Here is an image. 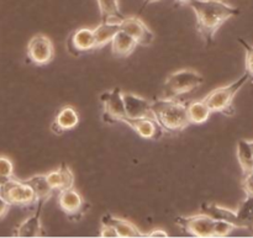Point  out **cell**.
<instances>
[{"label": "cell", "instance_id": "1", "mask_svg": "<svg viewBox=\"0 0 253 238\" xmlns=\"http://www.w3.org/2000/svg\"><path fill=\"white\" fill-rule=\"evenodd\" d=\"M197 19V31L210 46L220 27L241 12L240 7L230 5L222 0H192L189 2Z\"/></svg>", "mask_w": 253, "mask_h": 238}, {"label": "cell", "instance_id": "2", "mask_svg": "<svg viewBox=\"0 0 253 238\" xmlns=\"http://www.w3.org/2000/svg\"><path fill=\"white\" fill-rule=\"evenodd\" d=\"M151 113L166 132L178 133L190 125L187 104L177 99L162 98L151 101Z\"/></svg>", "mask_w": 253, "mask_h": 238}, {"label": "cell", "instance_id": "3", "mask_svg": "<svg viewBox=\"0 0 253 238\" xmlns=\"http://www.w3.org/2000/svg\"><path fill=\"white\" fill-rule=\"evenodd\" d=\"M251 79L250 74L245 72L239 79L227 85L219 86L210 91L204 98L205 103L210 108L211 113H220L226 116H232L235 114L234 99L240 90L244 88L245 84Z\"/></svg>", "mask_w": 253, "mask_h": 238}, {"label": "cell", "instance_id": "4", "mask_svg": "<svg viewBox=\"0 0 253 238\" xmlns=\"http://www.w3.org/2000/svg\"><path fill=\"white\" fill-rule=\"evenodd\" d=\"M205 83V79L199 72L193 69H179L167 77L165 81V98L177 99L192 93Z\"/></svg>", "mask_w": 253, "mask_h": 238}, {"label": "cell", "instance_id": "5", "mask_svg": "<svg viewBox=\"0 0 253 238\" xmlns=\"http://www.w3.org/2000/svg\"><path fill=\"white\" fill-rule=\"evenodd\" d=\"M0 193L11 206L30 207L37 204L36 194L25 180L11 178L0 188Z\"/></svg>", "mask_w": 253, "mask_h": 238}, {"label": "cell", "instance_id": "6", "mask_svg": "<svg viewBox=\"0 0 253 238\" xmlns=\"http://www.w3.org/2000/svg\"><path fill=\"white\" fill-rule=\"evenodd\" d=\"M26 54L29 61L35 66H47L54 58L53 42L48 36L43 34L35 35L27 43Z\"/></svg>", "mask_w": 253, "mask_h": 238}, {"label": "cell", "instance_id": "7", "mask_svg": "<svg viewBox=\"0 0 253 238\" xmlns=\"http://www.w3.org/2000/svg\"><path fill=\"white\" fill-rule=\"evenodd\" d=\"M174 222L183 232L190 236L214 237L215 220L207 214L202 212L192 216H178Z\"/></svg>", "mask_w": 253, "mask_h": 238}, {"label": "cell", "instance_id": "8", "mask_svg": "<svg viewBox=\"0 0 253 238\" xmlns=\"http://www.w3.org/2000/svg\"><path fill=\"white\" fill-rule=\"evenodd\" d=\"M123 93L124 91L120 88H114L113 90L105 91L100 95V101L103 104L104 122H123L126 119Z\"/></svg>", "mask_w": 253, "mask_h": 238}, {"label": "cell", "instance_id": "9", "mask_svg": "<svg viewBox=\"0 0 253 238\" xmlns=\"http://www.w3.org/2000/svg\"><path fill=\"white\" fill-rule=\"evenodd\" d=\"M58 206L61 207L62 211L66 214L68 219L77 220L82 219L86 210V202L81 195V193L77 192L74 188L63 190L58 193Z\"/></svg>", "mask_w": 253, "mask_h": 238}, {"label": "cell", "instance_id": "10", "mask_svg": "<svg viewBox=\"0 0 253 238\" xmlns=\"http://www.w3.org/2000/svg\"><path fill=\"white\" fill-rule=\"evenodd\" d=\"M120 29L130 35L137 42V44L141 46H150L155 40V34L152 30L137 15L124 17L120 21Z\"/></svg>", "mask_w": 253, "mask_h": 238}, {"label": "cell", "instance_id": "11", "mask_svg": "<svg viewBox=\"0 0 253 238\" xmlns=\"http://www.w3.org/2000/svg\"><path fill=\"white\" fill-rule=\"evenodd\" d=\"M67 49L74 57L82 56V54L96 49L93 29L82 27V29L72 31L67 40Z\"/></svg>", "mask_w": 253, "mask_h": 238}, {"label": "cell", "instance_id": "12", "mask_svg": "<svg viewBox=\"0 0 253 238\" xmlns=\"http://www.w3.org/2000/svg\"><path fill=\"white\" fill-rule=\"evenodd\" d=\"M130 126L141 138L145 140H160L165 133L162 126L156 121L153 116H143L138 119H127L123 121Z\"/></svg>", "mask_w": 253, "mask_h": 238}, {"label": "cell", "instance_id": "13", "mask_svg": "<svg viewBox=\"0 0 253 238\" xmlns=\"http://www.w3.org/2000/svg\"><path fill=\"white\" fill-rule=\"evenodd\" d=\"M44 201L39 200L36 204V211L32 216L27 217L26 220L17 225L14 230L15 237H40L43 235L42 231V222H41V214H42V206H43Z\"/></svg>", "mask_w": 253, "mask_h": 238}, {"label": "cell", "instance_id": "14", "mask_svg": "<svg viewBox=\"0 0 253 238\" xmlns=\"http://www.w3.org/2000/svg\"><path fill=\"white\" fill-rule=\"evenodd\" d=\"M79 123V114L73 106L66 105L57 113L53 122L51 125L52 132L56 135H62V133L71 131L76 128Z\"/></svg>", "mask_w": 253, "mask_h": 238}, {"label": "cell", "instance_id": "15", "mask_svg": "<svg viewBox=\"0 0 253 238\" xmlns=\"http://www.w3.org/2000/svg\"><path fill=\"white\" fill-rule=\"evenodd\" d=\"M124 105L127 119L153 116L151 113V101L133 93H123Z\"/></svg>", "mask_w": 253, "mask_h": 238}, {"label": "cell", "instance_id": "16", "mask_svg": "<svg viewBox=\"0 0 253 238\" xmlns=\"http://www.w3.org/2000/svg\"><path fill=\"white\" fill-rule=\"evenodd\" d=\"M46 178L49 187L57 194L69 188H74V173L66 163H62L57 169L47 173Z\"/></svg>", "mask_w": 253, "mask_h": 238}, {"label": "cell", "instance_id": "17", "mask_svg": "<svg viewBox=\"0 0 253 238\" xmlns=\"http://www.w3.org/2000/svg\"><path fill=\"white\" fill-rule=\"evenodd\" d=\"M200 211L203 214H207L214 220H221V221L230 222L234 225L235 229H241L239 219H237L236 211L229 209V207L221 206V205L216 204V202H203L200 205Z\"/></svg>", "mask_w": 253, "mask_h": 238}, {"label": "cell", "instance_id": "18", "mask_svg": "<svg viewBox=\"0 0 253 238\" xmlns=\"http://www.w3.org/2000/svg\"><path fill=\"white\" fill-rule=\"evenodd\" d=\"M101 224L110 225L118 232L119 237H145V234L141 232L132 222L123 217L114 216L111 214H105L101 217Z\"/></svg>", "mask_w": 253, "mask_h": 238}, {"label": "cell", "instance_id": "19", "mask_svg": "<svg viewBox=\"0 0 253 238\" xmlns=\"http://www.w3.org/2000/svg\"><path fill=\"white\" fill-rule=\"evenodd\" d=\"M111 52L115 57L118 58H126L130 54L133 53V51L136 49V47L138 46L137 42L127 35L126 32H124L123 30L118 32V34L114 36V39L111 40Z\"/></svg>", "mask_w": 253, "mask_h": 238}, {"label": "cell", "instance_id": "20", "mask_svg": "<svg viewBox=\"0 0 253 238\" xmlns=\"http://www.w3.org/2000/svg\"><path fill=\"white\" fill-rule=\"evenodd\" d=\"M120 30V22H100L95 29H93L96 49L103 48L104 46L110 43L111 40Z\"/></svg>", "mask_w": 253, "mask_h": 238}, {"label": "cell", "instance_id": "21", "mask_svg": "<svg viewBox=\"0 0 253 238\" xmlns=\"http://www.w3.org/2000/svg\"><path fill=\"white\" fill-rule=\"evenodd\" d=\"M187 114L190 125H202L209 120L212 113L204 99H202L187 104Z\"/></svg>", "mask_w": 253, "mask_h": 238}, {"label": "cell", "instance_id": "22", "mask_svg": "<svg viewBox=\"0 0 253 238\" xmlns=\"http://www.w3.org/2000/svg\"><path fill=\"white\" fill-rule=\"evenodd\" d=\"M100 10V22H120L125 17L119 0H96Z\"/></svg>", "mask_w": 253, "mask_h": 238}, {"label": "cell", "instance_id": "23", "mask_svg": "<svg viewBox=\"0 0 253 238\" xmlns=\"http://www.w3.org/2000/svg\"><path fill=\"white\" fill-rule=\"evenodd\" d=\"M25 183H27V184L32 188V190H34L35 194H36L37 201L41 200V201L46 202L47 200L51 198V195L53 194V190H52L48 182H47L46 174L34 175V177L25 180Z\"/></svg>", "mask_w": 253, "mask_h": 238}, {"label": "cell", "instance_id": "24", "mask_svg": "<svg viewBox=\"0 0 253 238\" xmlns=\"http://www.w3.org/2000/svg\"><path fill=\"white\" fill-rule=\"evenodd\" d=\"M237 160L241 167L242 173L246 174L253 170V151L250 141L247 140H240L237 142Z\"/></svg>", "mask_w": 253, "mask_h": 238}, {"label": "cell", "instance_id": "25", "mask_svg": "<svg viewBox=\"0 0 253 238\" xmlns=\"http://www.w3.org/2000/svg\"><path fill=\"white\" fill-rule=\"evenodd\" d=\"M236 215L241 229L250 231L253 227V195H246L245 200L236 210Z\"/></svg>", "mask_w": 253, "mask_h": 238}, {"label": "cell", "instance_id": "26", "mask_svg": "<svg viewBox=\"0 0 253 238\" xmlns=\"http://www.w3.org/2000/svg\"><path fill=\"white\" fill-rule=\"evenodd\" d=\"M239 43L244 47L245 53H246V57H245V68H246V73L250 74V77L253 78V44L247 42L246 40L239 39Z\"/></svg>", "mask_w": 253, "mask_h": 238}, {"label": "cell", "instance_id": "27", "mask_svg": "<svg viewBox=\"0 0 253 238\" xmlns=\"http://www.w3.org/2000/svg\"><path fill=\"white\" fill-rule=\"evenodd\" d=\"M0 177L5 179L14 178V163L6 156H0Z\"/></svg>", "mask_w": 253, "mask_h": 238}, {"label": "cell", "instance_id": "28", "mask_svg": "<svg viewBox=\"0 0 253 238\" xmlns=\"http://www.w3.org/2000/svg\"><path fill=\"white\" fill-rule=\"evenodd\" d=\"M235 230L234 225L230 222L221 221V220H215L214 225V237H226Z\"/></svg>", "mask_w": 253, "mask_h": 238}, {"label": "cell", "instance_id": "29", "mask_svg": "<svg viewBox=\"0 0 253 238\" xmlns=\"http://www.w3.org/2000/svg\"><path fill=\"white\" fill-rule=\"evenodd\" d=\"M242 189H244L246 195H253V170L250 173L244 174V179H242Z\"/></svg>", "mask_w": 253, "mask_h": 238}, {"label": "cell", "instance_id": "30", "mask_svg": "<svg viewBox=\"0 0 253 238\" xmlns=\"http://www.w3.org/2000/svg\"><path fill=\"white\" fill-rule=\"evenodd\" d=\"M99 237L113 238V237H119V236H118V232L115 231V229H114L113 226L106 224H101L100 230H99Z\"/></svg>", "mask_w": 253, "mask_h": 238}, {"label": "cell", "instance_id": "31", "mask_svg": "<svg viewBox=\"0 0 253 238\" xmlns=\"http://www.w3.org/2000/svg\"><path fill=\"white\" fill-rule=\"evenodd\" d=\"M10 207H11V205L5 200V198L2 197L1 193H0V220H2L5 216H6Z\"/></svg>", "mask_w": 253, "mask_h": 238}, {"label": "cell", "instance_id": "32", "mask_svg": "<svg viewBox=\"0 0 253 238\" xmlns=\"http://www.w3.org/2000/svg\"><path fill=\"white\" fill-rule=\"evenodd\" d=\"M145 237H168V234L163 230H153L148 234H145Z\"/></svg>", "mask_w": 253, "mask_h": 238}, {"label": "cell", "instance_id": "33", "mask_svg": "<svg viewBox=\"0 0 253 238\" xmlns=\"http://www.w3.org/2000/svg\"><path fill=\"white\" fill-rule=\"evenodd\" d=\"M158 1H161V0H143V4H142V6H141L138 14H141V12H142V10L145 9L146 6H148L150 4H153V2H158Z\"/></svg>", "mask_w": 253, "mask_h": 238}, {"label": "cell", "instance_id": "34", "mask_svg": "<svg viewBox=\"0 0 253 238\" xmlns=\"http://www.w3.org/2000/svg\"><path fill=\"white\" fill-rule=\"evenodd\" d=\"M192 1V0H174L175 5L177 6H183V5H189V2Z\"/></svg>", "mask_w": 253, "mask_h": 238}, {"label": "cell", "instance_id": "35", "mask_svg": "<svg viewBox=\"0 0 253 238\" xmlns=\"http://www.w3.org/2000/svg\"><path fill=\"white\" fill-rule=\"evenodd\" d=\"M250 145H251V147H252V151H253V141H250Z\"/></svg>", "mask_w": 253, "mask_h": 238}, {"label": "cell", "instance_id": "36", "mask_svg": "<svg viewBox=\"0 0 253 238\" xmlns=\"http://www.w3.org/2000/svg\"><path fill=\"white\" fill-rule=\"evenodd\" d=\"M250 232H251V234L253 235V227H252V229H251V230H250Z\"/></svg>", "mask_w": 253, "mask_h": 238}]
</instances>
